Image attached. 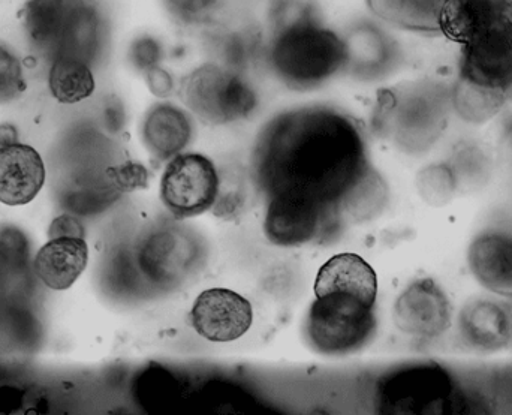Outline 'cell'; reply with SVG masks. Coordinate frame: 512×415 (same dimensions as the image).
<instances>
[{
	"mask_svg": "<svg viewBox=\"0 0 512 415\" xmlns=\"http://www.w3.org/2000/svg\"><path fill=\"white\" fill-rule=\"evenodd\" d=\"M454 395L453 378L444 368L435 363L411 366L382 381L379 408L385 414H445Z\"/></svg>",
	"mask_w": 512,
	"mask_h": 415,
	"instance_id": "cell-6",
	"label": "cell"
},
{
	"mask_svg": "<svg viewBox=\"0 0 512 415\" xmlns=\"http://www.w3.org/2000/svg\"><path fill=\"white\" fill-rule=\"evenodd\" d=\"M373 15L411 32H441V12L445 0H366Z\"/></svg>",
	"mask_w": 512,
	"mask_h": 415,
	"instance_id": "cell-19",
	"label": "cell"
},
{
	"mask_svg": "<svg viewBox=\"0 0 512 415\" xmlns=\"http://www.w3.org/2000/svg\"><path fill=\"white\" fill-rule=\"evenodd\" d=\"M147 87L153 95L158 98H168L174 90V80L167 69L162 68L161 65L153 66L144 72Z\"/></svg>",
	"mask_w": 512,
	"mask_h": 415,
	"instance_id": "cell-27",
	"label": "cell"
},
{
	"mask_svg": "<svg viewBox=\"0 0 512 415\" xmlns=\"http://www.w3.org/2000/svg\"><path fill=\"white\" fill-rule=\"evenodd\" d=\"M255 170L270 194L297 195L324 207L370 173L354 120L325 107L274 119L256 143Z\"/></svg>",
	"mask_w": 512,
	"mask_h": 415,
	"instance_id": "cell-1",
	"label": "cell"
},
{
	"mask_svg": "<svg viewBox=\"0 0 512 415\" xmlns=\"http://www.w3.org/2000/svg\"><path fill=\"white\" fill-rule=\"evenodd\" d=\"M504 90L489 89L478 86L460 77L456 89H454V107L459 111L463 119L471 122H484V120L498 113L504 104Z\"/></svg>",
	"mask_w": 512,
	"mask_h": 415,
	"instance_id": "cell-22",
	"label": "cell"
},
{
	"mask_svg": "<svg viewBox=\"0 0 512 415\" xmlns=\"http://www.w3.org/2000/svg\"><path fill=\"white\" fill-rule=\"evenodd\" d=\"M268 63L294 89H312L345 69V42L319 15L271 29Z\"/></svg>",
	"mask_w": 512,
	"mask_h": 415,
	"instance_id": "cell-2",
	"label": "cell"
},
{
	"mask_svg": "<svg viewBox=\"0 0 512 415\" xmlns=\"http://www.w3.org/2000/svg\"><path fill=\"white\" fill-rule=\"evenodd\" d=\"M45 182L41 155L27 144L0 147V203L24 206L35 200Z\"/></svg>",
	"mask_w": 512,
	"mask_h": 415,
	"instance_id": "cell-12",
	"label": "cell"
},
{
	"mask_svg": "<svg viewBox=\"0 0 512 415\" xmlns=\"http://www.w3.org/2000/svg\"><path fill=\"white\" fill-rule=\"evenodd\" d=\"M18 143L17 129L12 125H0V147Z\"/></svg>",
	"mask_w": 512,
	"mask_h": 415,
	"instance_id": "cell-29",
	"label": "cell"
},
{
	"mask_svg": "<svg viewBox=\"0 0 512 415\" xmlns=\"http://www.w3.org/2000/svg\"><path fill=\"white\" fill-rule=\"evenodd\" d=\"M51 93L62 104H77L95 92V77L86 60L74 56L54 59L48 77Z\"/></svg>",
	"mask_w": 512,
	"mask_h": 415,
	"instance_id": "cell-21",
	"label": "cell"
},
{
	"mask_svg": "<svg viewBox=\"0 0 512 415\" xmlns=\"http://www.w3.org/2000/svg\"><path fill=\"white\" fill-rule=\"evenodd\" d=\"M468 263L486 290L512 297V233L490 231L478 236L469 248Z\"/></svg>",
	"mask_w": 512,
	"mask_h": 415,
	"instance_id": "cell-13",
	"label": "cell"
},
{
	"mask_svg": "<svg viewBox=\"0 0 512 415\" xmlns=\"http://www.w3.org/2000/svg\"><path fill=\"white\" fill-rule=\"evenodd\" d=\"M192 326L210 342H233L251 329L254 321L248 299L227 288H210L195 300Z\"/></svg>",
	"mask_w": 512,
	"mask_h": 415,
	"instance_id": "cell-9",
	"label": "cell"
},
{
	"mask_svg": "<svg viewBox=\"0 0 512 415\" xmlns=\"http://www.w3.org/2000/svg\"><path fill=\"white\" fill-rule=\"evenodd\" d=\"M129 57H131L132 65L138 71L146 72L147 69L159 65L162 60V44L153 36H141L132 42L129 48Z\"/></svg>",
	"mask_w": 512,
	"mask_h": 415,
	"instance_id": "cell-24",
	"label": "cell"
},
{
	"mask_svg": "<svg viewBox=\"0 0 512 415\" xmlns=\"http://www.w3.org/2000/svg\"><path fill=\"white\" fill-rule=\"evenodd\" d=\"M171 14L183 23H197L209 14L216 0H167Z\"/></svg>",
	"mask_w": 512,
	"mask_h": 415,
	"instance_id": "cell-26",
	"label": "cell"
},
{
	"mask_svg": "<svg viewBox=\"0 0 512 415\" xmlns=\"http://www.w3.org/2000/svg\"><path fill=\"white\" fill-rule=\"evenodd\" d=\"M393 318L405 335L436 338L450 326V303L432 279H420L397 299Z\"/></svg>",
	"mask_w": 512,
	"mask_h": 415,
	"instance_id": "cell-10",
	"label": "cell"
},
{
	"mask_svg": "<svg viewBox=\"0 0 512 415\" xmlns=\"http://www.w3.org/2000/svg\"><path fill=\"white\" fill-rule=\"evenodd\" d=\"M505 21H512V0H445L441 33L465 45L478 33Z\"/></svg>",
	"mask_w": 512,
	"mask_h": 415,
	"instance_id": "cell-14",
	"label": "cell"
},
{
	"mask_svg": "<svg viewBox=\"0 0 512 415\" xmlns=\"http://www.w3.org/2000/svg\"><path fill=\"white\" fill-rule=\"evenodd\" d=\"M23 17L30 39L56 57L87 62L101 44V18L87 0H30Z\"/></svg>",
	"mask_w": 512,
	"mask_h": 415,
	"instance_id": "cell-3",
	"label": "cell"
},
{
	"mask_svg": "<svg viewBox=\"0 0 512 415\" xmlns=\"http://www.w3.org/2000/svg\"><path fill=\"white\" fill-rule=\"evenodd\" d=\"M108 176L119 186L122 191H134V189L144 188L149 182V173L146 168L134 162L119 165V167L110 168Z\"/></svg>",
	"mask_w": 512,
	"mask_h": 415,
	"instance_id": "cell-25",
	"label": "cell"
},
{
	"mask_svg": "<svg viewBox=\"0 0 512 415\" xmlns=\"http://www.w3.org/2000/svg\"><path fill=\"white\" fill-rule=\"evenodd\" d=\"M324 206L297 195L271 197L265 215V236L277 246H300L315 239Z\"/></svg>",
	"mask_w": 512,
	"mask_h": 415,
	"instance_id": "cell-11",
	"label": "cell"
},
{
	"mask_svg": "<svg viewBox=\"0 0 512 415\" xmlns=\"http://www.w3.org/2000/svg\"><path fill=\"white\" fill-rule=\"evenodd\" d=\"M462 330L469 344L483 350H498L505 347L511 338L507 312L490 302L469 305L462 314Z\"/></svg>",
	"mask_w": 512,
	"mask_h": 415,
	"instance_id": "cell-20",
	"label": "cell"
},
{
	"mask_svg": "<svg viewBox=\"0 0 512 415\" xmlns=\"http://www.w3.org/2000/svg\"><path fill=\"white\" fill-rule=\"evenodd\" d=\"M89 263L84 237H57L45 243L35 258L38 278L54 291L69 290Z\"/></svg>",
	"mask_w": 512,
	"mask_h": 415,
	"instance_id": "cell-16",
	"label": "cell"
},
{
	"mask_svg": "<svg viewBox=\"0 0 512 415\" xmlns=\"http://www.w3.org/2000/svg\"><path fill=\"white\" fill-rule=\"evenodd\" d=\"M218 170L213 162L198 153H180L167 165L161 183V197L177 218H192L218 203Z\"/></svg>",
	"mask_w": 512,
	"mask_h": 415,
	"instance_id": "cell-7",
	"label": "cell"
},
{
	"mask_svg": "<svg viewBox=\"0 0 512 415\" xmlns=\"http://www.w3.org/2000/svg\"><path fill=\"white\" fill-rule=\"evenodd\" d=\"M186 107L206 123L224 125L245 119L256 107L254 90L233 69L206 63L182 83Z\"/></svg>",
	"mask_w": 512,
	"mask_h": 415,
	"instance_id": "cell-5",
	"label": "cell"
},
{
	"mask_svg": "<svg viewBox=\"0 0 512 415\" xmlns=\"http://www.w3.org/2000/svg\"><path fill=\"white\" fill-rule=\"evenodd\" d=\"M460 77L489 89H510L512 21L495 24L463 45Z\"/></svg>",
	"mask_w": 512,
	"mask_h": 415,
	"instance_id": "cell-8",
	"label": "cell"
},
{
	"mask_svg": "<svg viewBox=\"0 0 512 415\" xmlns=\"http://www.w3.org/2000/svg\"><path fill=\"white\" fill-rule=\"evenodd\" d=\"M345 42V69L379 72L390 68L399 57V44L379 24L361 21L351 27Z\"/></svg>",
	"mask_w": 512,
	"mask_h": 415,
	"instance_id": "cell-17",
	"label": "cell"
},
{
	"mask_svg": "<svg viewBox=\"0 0 512 415\" xmlns=\"http://www.w3.org/2000/svg\"><path fill=\"white\" fill-rule=\"evenodd\" d=\"M83 234V227L75 219L69 218V216L57 218L51 224L50 231H48L50 239H57V237H83Z\"/></svg>",
	"mask_w": 512,
	"mask_h": 415,
	"instance_id": "cell-28",
	"label": "cell"
},
{
	"mask_svg": "<svg viewBox=\"0 0 512 415\" xmlns=\"http://www.w3.org/2000/svg\"><path fill=\"white\" fill-rule=\"evenodd\" d=\"M375 306L343 293L316 297L306 321V335L318 353L328 356L360 350L375 332Z\"/></svg>",
	"mask_w": 512,
	"mask_h": 415,
	"instance_id": "cell-4",
	"label": "cell"
},
{
	"mask_svg": "<svg viewBox=\"0 0 512 415\" xmlns=\"http://www.w3.org/2000/svg\"><path fill=\"white\" fill-rule=\"evenodd\" d=\"M24 90L20 60L5 45L0 44V104L14 101Z\"/></svg>",
	"mask_w": 512,
	"mask_h": 415,
	"instance_id": "cell-23",
	"label": "cell"
},
{
	"mask_svg": "<svg viewBox=\"0 0 512 415\" xmlns=\"http://www.w3.org/2000/svg\"><path fill=\"white\" fill-rule=\"evenodd\" d=\"M143 137L156 158L173 159L191 141V120L176 105H155L144 120Z\"/></svg>",
	"mask_w": 512,
	"mask_h": 415,
	"instance_id": "cell-18",
	"label": "cell"
},
{
	"mask_svg": "<svg viewBox=\"0 0 512 415\" xmlns=\"http://www.w3.org/2000/svg\"><path fill=\"white\" fill-rule=\"evenodd\" d=\"M330 293L349 294L376 306L378 276L360 255H336L321 267L315 282L316 297Z\"/></svg>",
	"mask_w": 512,
	"mask_h": 415,
	"instance_id": "cell-15",
	"label": "cell"
}]
</instances>
